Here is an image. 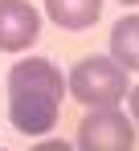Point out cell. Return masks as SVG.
I'll list each match as a JSON object with an SVG mask.
<instances>
[{"mask_svg":"<svg viewBox=\"0 0 139 151\" xmlns=\"http://www.w3.org/2000/svg\"><path fill=\"white\" fill-rule=\"evenodd\" d=\"M29 151H78L74 143H66V139H41L37 147H29Z\"/></svg>","mask_w":139,"mask_h":151,"instance_id":"52a82bcc","label":"cell"},{"mask_svg":"<svg viewBox=\"0 0 139 151\" xmlns=\"http://www.w3.org/2000/svg\"><path fill=\"white\" fill-rule=\"evenodd\" d=\"M0 151H8V147H0Z\"/></svg>","mask_w":139,"mask_h":151,"instance_id":"30bf717a","label":"cell"},{"mask_svg":"<svg viewBox=\"0 0 139 151\" xmlns=\"http://www.w3.org/2000/svg\"><path fill=\"white\" fill-rule=\"evenodd\" d=\"M45 17L70 33H82L102 17V0H45Z\"/></svg>","mask_w":139,"mask_h":151,"instance_id":"5b68a950","label":"cell"},{"mask_svg":"<svg viewBox=\"0 0 139 151\" xmlns=\"http://www.w3.org/2000/svg\"><path fill=\"white\" fill-rule=\"evenodd\" d=\"M41 37V12L29 0H0V53H21Z\"/></svg>","mask_w":139,"mask_h":151,"instance_id":"277c9868","label":"cell"},{"mask_svg":"<svg viewBox=\"0 0 139 151\" xmlns=\"http://www.w3.org/2000/svg\"><path fill=\"white\" fill-rule=\"evenodd\" d=\"M66 78L49 57H25L8 70V123L21 135H45L62 119Z\"/></svg>","mask_w":139,"mask_h":151,"instance_id":"6da1fadb","label":"cell"},{"mask_svg":"<svg viewBox=\"0 0 139 151\" xmlns=\"http://www.w3.org/2000/svg\"><path fill=\"white\" fill-rule=\"evenodd\" d=\"M119 4H139V0H119Z\"/></svg>","mask_w":139,"mask_h":151,"instance_id":"9c48e42d","label":"cell"},{"mask_svg":"<svg viewBox=\"0 0 139 151\" xmlns=\"http://www.w3.org/2000/svg\"><path fill=\"white\" fill-rule=\"evenodd\" d=\"M127 102H131V119H135V127H139V86L127 90Z\"/></svg>","mask_w":139,"mask_h":151,"instance_id":"ba28073f","label":"cell"},{"mask_svg":"<svg viewBox=\"0 0 139 151\" xmlns=\"http://www.w3.org/2000/svg\"><path fill=\"white\" fill-rule=\"evenodd\" d=\"M78 151H135V127L119 106H90L78 123Z\"/></svg>","mask_w":139,"mask_h":151,"instance_id":"3957f363","label":"cell"},{"mask_svg":"<svg viewBox=\"0 0 139 151\" xmlns=\"http://www.w3.org/2000/svg\"><path fill=\"white\" fill-rule=\"evenodd\" d=\"M111 61L123 70H139V12L111 29Z\"/></svg>","mask_w":139,"mask_h":151,"instance_id":"8992f818","label":"cell"},{"mask_svg":"<svg viewBox=\"0 0 139 151\" xmlns=\"http://www.w3.org/2000/svg\"><path fill=\"white\" fill-rule=\"evenodd\" d=\"M66 90L82 106H115L127 98V70L111 57H82L66 78Z\"/></svg>","mask_w":139,"mask_h":151,"instance_id":"7a4b0ae2","label":"cell"}]
</instances>
